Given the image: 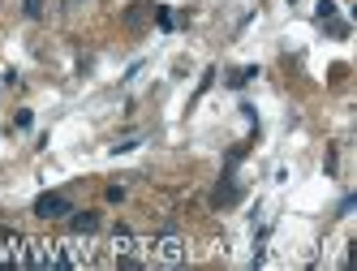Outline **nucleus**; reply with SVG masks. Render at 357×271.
Wrapping results in <instances>:
<instances>
[{
	"label": "nucleus",
	"instance_id": "obj_1",
	"mask_svg": "<svg viewBox=\"0 0 357 271\" xmlns=\"http://www.w3.org/2000/svg\"><path fill=\"white\" fill-rule=\"evenodd\" d=\"M39 219H61V215H69L73 211V203L65 199V194L61 189H47V194H39V199H35V207H31Z\"/></svg>",
	"mask_w": 357,
	"mask_h": 271
},
{
	"label": "nucleus",
	"instance_id": "obj_13",
	"mask_svg": "<svg viewBox=\"0 0 357 271\" xmlns=\"http://www.w3.org/2000/svg\"><path fill=\"white\" fill-rule=\"evenodd\" d=\"M353 207H357V199H353V194H344V199H340V215H349Z\"/></svg>",
	"mask_w": 357,
	"mask_h": 271
},
{
	"label": "nucleus",
	"instance_id": "obj_11",
	"mask_svg": "<svg viewBox=\"0 0 357 271\" xmlns=\"http://www.w3.org/2000/svg\"><path fill=\"white\" fill-rule=\"evenodd\" d=\"M134 146H138V138H125V142H116V146H112V155H121V151H134Z\"/></svg>",
	"mask_w": 357,
	"mask_h": 271
},
{
	"label": "nucleus",
	"instance_id": "obj_12",
	"mask_svg": "<svg viewBox=\"0 0 357 271\" xmlns=\"http://www.w3.org/2000/svg\"><path fill=\"white\" fill-rule=\"evenodd\" d=\"M327 31H331V35H336V39H344V35H349V22H331V26H327Z\"/></svg>",
	"mask_w": 357,
	"mask_h": 271
},
{
	"label": "nucleus",
	"instance_id": "obj_9",
	"mask_svg": "<svg viewBox=\"0 0 357 271\" xmlns=\"http://www.w3.org/2000/svg\"><path fill=\"white\" fill-rule=\"evenodd\" d=\"M155 22H160V26H164V31H172V13H168L164 5H155Z\"/></svg>",
	"mask_w": 357,
	"mask_h": 271
},
{
	"label": "nucleus",
	"instance_id": "obj_4",
	"mask_svg": "<svg viewBox=\"0 0 357 271\" xmlns=\"http://www.w3.org/2000/svg\"><path fill=\"white\" fill-rule=\"evenodd\" d=\"M155 250H160V258H164V263H181V258H185V245H181V237H172V233L155 241Z\"/></svg>",
	"mask_w": 357,
	"mask_h": 271
},
{
	"label": "nucleus",
	"instance_id": "obj_7",
	"mask_svg": "<svg viewBox=\"0 0 357 271\" xmlns=\"http://www.w3.org/2000/svg\"><path fill=\"white\" fill-rule=\"evenodd\" d=\"M254 73H259V65H245V69H237V73H233L228 82H233V86H245V82L254 78Z\"/></svg>",
	"mask_w": 357,
	"mask_h": 271
},
{
	"label": "nucleus",
	"instance_id": "obj_6",
	"mask_svg": "<svg viewBox=\"0 0 357 271\" xmlns=\"http://www.w3.org/2000/svg\"><path fill=\"white\" fill-rule=\"evenodd\" d=\"M112 250H116V254H134V250H138V237H134L130 229H112Z\"/></svg>",
	"mask_w": 357,
	"mask_h": 271
},
{
	"label": "nucleus",
	"instance_id": "obj_5",
	"mask_svg": "<svg viewBox=\"0 0 357 271\" xmlns=\"http://www.w3.org/2000/svg\"><path fill=\"white\" fill-rule=\"evenodd\" d=\"M69 229L78 233V237H91V233H99V215H95V211H82V215L69 219Z\"/></svg>",
	"mask_w": 357,
	"mask_h": 271
},
{
	"label": "nucleus",
	"instance_id": "obj_10",
	"mask_svg": "<svg viewBox=\"0 0 357 271\" xmlns=\"http://www.w3.org/2000/svg\"><path fill=\"white\" fill-rule=\"evenodd\" d=\"M331 17H336V5H331V0H323V5H319V22H331Z\"/></svg>",
	"mask_w": 357,
	"mask_h": 271
},
{
	"label": "nucleus",
	"instance_id": "obj_2",
	"mask_svg": "<svg viewBox=\"0 0 357 271\" xmlns=\"http://www.w3.org/2000/svg\"><path fill=\"white\" fill-rule=\"evenodd\" d=\"M237 203H241V185L233 181V172H224L220 185H215V194H211V207L224 211V207H237Z\"/></svg>",
	"mask_w": 357,
	"mask_h": 271
},
{
	"label": "nucleus",
	"instance_id": "obj_8",
	"mask_svg": "<svg viewBox=\"0 0 357 271\" xmlns=\"http://www.w3.org/2000/svg\"><path fill=\"white\" fill-rule=\"evenodd\" d=\"M22 5H26V17H31V22L43 17V0H22Z\"/></svg>",
	"mask_w": 357,
	"mask_h": 271
},
{
	"label": "nucleus",
	"instance_id": "obj_3",
	"mask_svg": "<svg viewBox=\"0 0 357 271\" xmlns=\"http://www.w3.org/2000/svg\"><path fill=\"white\" fill-rule=\"evenodd\" d=\"M155 13V5H151V0H134L130 9H125V26L130 31H138V26H146V17Z\"/></svg>",
	"mask_w": 357,
	"mask_h": 271
},
{
	"label": "nucleus",
	"instance_id": "obj_14",
	"mask_svg": "<svg viewBox=\"0 0 357 271\" xmlns=\"http://www.w3.org/2000/svg\"><path fill=\"white\" fill-rule=\"evenodd\" d=\"M65 5H69V9H73V5H82V0H65Z\"/></svg>",
	"mask_w": 357,
	"mask_h": 271
}]
</instances>
